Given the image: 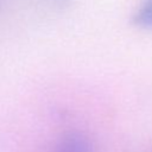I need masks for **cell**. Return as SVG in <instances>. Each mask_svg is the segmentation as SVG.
<instances>
[{
  "instance_id": "cell-1",
  "label": "cell",
  "mask_w": 152,
  "mask_h": 152,
  "mask_svg": "<svg viewBox=\"0 0 152 152\" xmlns=\"http://www.w3.org/2000/svg\"><path fill=\"white\" fill-rule=\"evenodd\" d=\"M53 152H93L91 144L81 135H68L56 146Z\"/></svg>"
}]
</instances>
